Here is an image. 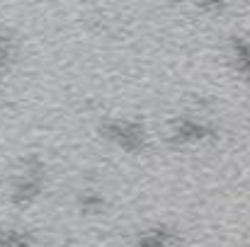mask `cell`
Segmentation results:
<instances>
[{
    "mask_svg": "<svg viewBox=\"0 0 250 247\" xmlns=\"http://www.w3.org/2000/svg\"><path fill=\"white\" fill-rule=\"evenodd\" d=\"M104 133H109V138L119 141L126 151H141L146 143V133L136 124H109V126H104Z\"/></svg>",
    "mask_w": 250,
    "mask_h": 247,
    "instance_id": "6da1fadb",
    "label": "cell"
},
{
    "mask_svg": "<svg viewBox=\"0 0 250 247\" xmlns=\"http://www.w3.org/2000/svg\"><path fill=\"white\" fill-rule=\"evenodd\" d=\"M233 46H236L238 71H241V73H246V76H250V44L241 41V39H236V41H233Z\"/></svg>",
    "mask_w": 250,
    "mask_h": 247,
    "instance_id": "7a4b0ae2",
    "label": "cell"
}]
</instances>
